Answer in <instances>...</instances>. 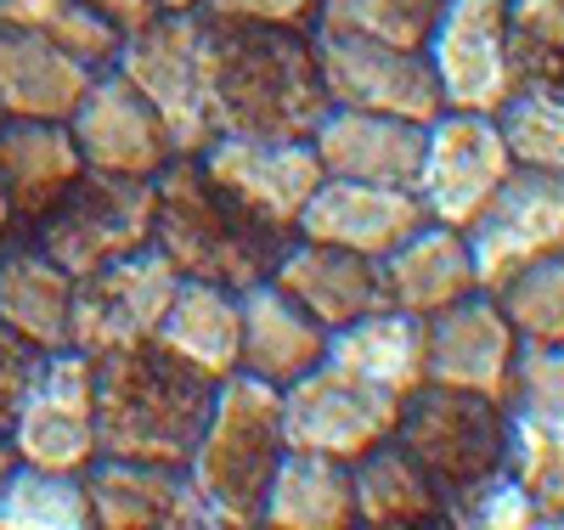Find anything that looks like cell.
I'll return each mask as SVG.
<instances>
[{"label": "cell", "instance_id": "cell-1", "mask_svg": "<svg viewBox=\"0 0 564 530\" xmlns=\"http://www.w3.org/2000/svg\"><path fill=\"white\" fill-rule=\"evenodd\" d=\"M327 90L316 68L311 29L215 23L209 18V113L215 136L311 141L327 119Z\"/></svg>", "mask_w": 564, "mask_h": 530}, {"label": "cell", "instance_id": "cell-2", "mask_svg": "<svg viewBox=\"0 0 564 530\" xmlns=\"http://www.w3.org/2000/svg\"><path fill=\"white\" fill-rule=\"evenodd\" d=\"M215 407V378L186 367L164 345L97 356V446L102 457L186 468Z\"/></svg>", "mask_w": 564, "mask_h": 530}, {"label": "cell", "instance_id": "cell-3", "mask_svg": "<svg viewBox=\"0 0 564 530\" xmlns=\"http://www.w3.org/2000/svg\"><path fill=\"white\" fill-rule=\"evenodd\" d=\"M159 209H153V249L193 282H220V288H254L271 277L282 249L294 237H276L238 215L220 192L204 181L198 159H170L159 175Z\"/></svg>", "mask_w": 564, "mask_h": 530}, {"label": "cell", "instance_id": "cell-4", "mask_svg": "<svg viewBox=\"0 0 564 530\" xmlns=\"http://www.w3.org/2000/svg\"><path fill=\"white\" fill-rule=\"evenodd\" d=\"M289 452V429H282V390L260 383L254 372H231L215 383L209 423L186 457V474L215 513L220 530H254L271 474Z\"/></svg>", "mask_w": 564, "mask_h": 530}, {"label": "cell", "instance_id": "cell-5", "mask_svg": "<svg viewBox=\"0 0 564 530\" xmlns=\"http://www.w3.org/2000/svg\"><path fill=\"white\" fill-rule=\"evenodd\" d=\"M113 68L159 108L181 159H198L215 141L209 113V18L204 12H159L119 40Z\"/></svg>", "mask_w": 564, "mask_h": 530}, {"label": "cell", "instance_id": "cell-6", "mask_svg": "<svg viewBox=\"0 0 564 530\" xmlns=\"http://www.w3.org/2000/svg\"><path fill=\"white\" fill-rule=\"evenodd\" d=\"M153 209H159L153 181L85 170L63 198L40 215V226L29 237L79 282V277L102 271V266H113L135 249H148L153 244Z\"/></svg>", "mask_w": 564, "mask_h": 530}, {"label": "cell", "instance_id": "cell-7", "mask_svg": "<svg viewBox=\"0 0 564 530\" xmlns=\"http://www.w3.org/2000/svg\"><path fill=\"white\" fill-rule=\"evenodd\" d=\"M395 441L423 463V474L441 486V502L468 491L475 479L508 468V412L486 396L417 383L401 401Z\"/></svg>", "mask_w": 564, "mask_h": 530}, {"label": "cell", "instance_id": "cell-8", "mask_svg": "<svg viewBox=\"0 0 564 530\" xmlns=\"http://www.w3.org/2000/svg\"><path fill=\"white\" fill-rule=\"evenodd\" d=\"M7 435H12L18 463L85 474L102 457V446H97V356H85L74 345L45 350Z\"/></svg>", "mask_w": 564, "mask_h": 530}, {"label": "cell", "instance_id": "cell-9", "mask_svg": "<svg viewBox=\"0 0 564 530\" xmlns=\"http://www.w3.org/2000/svg\"><path fill=\"white\" fill-rule=\"evenodd\" d=\"M513 175V153L508 136L497 125V113H463V108H441L423 125V164H417V204L441 226H468L491 198L497 186Z\"/></svg>", "mask_w": 564, "mask_h": 530}, {"label": "cell", "instance_id": "cell-10", "mask_svg": "<svg viewBox=\"0 0 564 530\" xmlns=\"http://www.w3.org/2000/svg\"><path fill=\"white\" fill-rule=\"evenodd\" d=\"M204 181L220 198L249 215L254 226L294 237L311 192L322 186V159L311 141H254V136H215L198 153Z\"/></svg>", "mask_w": 564, "mask_h": 530}, {"label": "cell", "instance_id": "cell-11", "mask_svg": "<svg viewBox=\"0 0 564 530\" xmlns=\"http://www.w3.org/2000/svg\"><path fill=\"white\" fill-rule=\"evenodd\" d=\"M395 423H401V396L345 372L339 361H322L282 390V429H289V446L300 452L356 463L372 446L395 441Z\"/></svg>", "mask_w": 564, "mask_h": 530}, {"label": "cell", "instance_id": "cell-12", "mask_svg": "<svg viewBox=\"0 0 564 530\" xmlns=\"http://www.w3.org/2000/svg\"><path fill=\"white\" fill-rule=\"evenodd\" d=\"M468 255H475V277L486 294L508 277H520L536 260L564 255V175L513 164V175L497 186V198L463 226Z\"/></svg>", "mask_w": 564, "mask_h": 530}, {"label": "cell", "instance_id": "cell-13", "mask_svg": "<svg viewBox=\"0 0 564 530\" xmlns=\"http://www.w3.org/2000/svg\"><path fill=\"white\" fill-rule=\"evenodd\" d=\"M311 45H316L322 90L334 108L390 113L412 125H430L441 113V85L423 52L384 45V40H356V34H327V29H311Z\"/></svg>", "mask_w": 564, "mask_h": 530}, {"label": "cell", "instance_id": "cell-14", "mask_svg": "<svg viewBox=\"0 0 564 530\" xmlns=\"http://www.w3.org/2000/svg\"><path fill=\"white\" fill-rule=\"evenodd\" d=\"M181 288V271L148 244L102 271L79 277L74 288V322H68V345L85 356H108V350H130L148 345L170 300Z\"/></svg>", "mask_w": 564, "mask_h": 530}, {"label": "cell", "instance_id": "cell-15", "mask_svg": "<svg viewBox=\"0 0 564 530\" xmlns=\"http://www.w3.org/2000/svg\"><path fill=\"white\" fill-rule=\"evenodd\" d=\"M423 57L435 68L441 108L502 113V102L520 90L508 63V0H441Z\"/></svg>", "mask_w": 564, "mask_h": 530}, {"label": "cell", "instance_id": "cell-16", "mask_svg": "<svg viewBox=\"0 0 564 530\" xmlns=\"http://www.w3.org/2000/svg\"><path fill=\"white\" fill-rule=\"evenodd\" d=\"M68 130L79 141L85 170L153 181L170 159H181L170 130H164V119H159V108L119 68H102L97 79H90V90H85V102L74 108Z\"/></svg>", "mask_w": 564, "mask_h": 530}, {"label": "cell", "instance_id": "cell-17", "mask_svg": "<svg viewBox=\"0 0 564 530\" xmlns=\"http://www.w3.org/2000/svg\"><path fill=\"white\" fill-rule=\"evenodd\" d=\"M513 361H520V333L502 316L497 294H468L430 316V361H423V383L441 390H468L486 401H508Z\"/></svg>", "mask_w": 564, "mask_h": 530}, {"label": "cell", "instance_id": "cell-18", "mask_svg": "<svg viewBox=\"0 0 564 530\" xmlns=\"http://www.w3.org/2000/svg\"><path fill=\"white\" fill-rule=\"evenodd\" d=\"M97 530H220L198 479L170 463L97 457L85 468Z\"/></svg>", "mask_w": 564, "mask_h": 530}, {"label": "cell", "instance_id": "cell-19", "mask_svg": "<svg viewBox=\"0 0 564 530\" xmlns=\"http://www.w3.org/2000/svg\"><path fill=\"white\" fill-rule=\"evenodd\" d=\"M423 220L430 215H423L412 186H372V181L322 175V186L311 192L294 237L334 244V249H350V255H367V260H384L395 244H406Z\"/></svg>", "mask_w": 564, "mask_h": 530}, {"label": "cell", "instance_id": "cell-20", "mask_svg": "<svg viewBox=\"0 0 564 530\" xmlns=\"http://www.w3.org/2000/svg\"><path fill=\"white\" fill-rule=\"evenodd\" d=\"M271 282L282 288L289 300H300L327 333L390 305V288H384V266L334 249V244H311V237H294L282 260L271 266Z\"/></svg>", "mask_w": 564, "mask_h": 530}, {"label": "cell", "instance_id": "cell-21", "mask_svg": "<svg viewBox=\"0 0 564 530\" xmlns=\"http://www.w3.org/2000/svg\"><path fill=\"white\" fill-rule=\"evenodd\" d=\"M311 148L322 159V175L372 181V186H417L423 125L361 113V108H327V119L311 130Z\"/></svg>", "mask_w": 564, "mask_h": 530}, {"label": "cell", "instance_id": "cell-22", "mask_svg": "<svg viewBox=\"0 0 564 530\" xmlns=\"http://www.w3.org/2000/svg\"><path fill=\"white\" fill-rule=\"evenodd\" d=\"M327 333L300 300H289L282 288L265 277L254 288H243V356L238 372H254L271 390H289L294 378H305L311 367L327 361Z\"/></svg>", "mask_w": 564, "mask_h": 530}, {"label": "cell", "instance_id": "cell-23", "mask_svg": "<svg viewBox=\"0 0 564 530\" xmlns=\"http://www.w3.org/2000/svg\"><path fill=\"white\" fill-rule=\"evenodd\" d=\"M79 175H85V159H79V141L68 125H57V119H7L0 125V192L12 198L23 237Z\"/></svg>", "mask_w": 564, "mask_h": 530}, {"label": "cell", "instance_id": "cell-24", "mask_svg": "<svg viewBox=\"0 0 564 530\" xmlns=\"http://www.w3.org/2000/svg\"><path fill=\"white\" fill-rule=\"evenodd\" d=\"M379 266H384L390 305H401V311H412L423 322L441 316L457 300H468V294H480L468 237L457 226H441V220H423L406 244H395Z\"/></svg>", "mask_w": 564, "mask_h": 530}, {"label": "cell", "instance_id": "cell-25", "mask_svg": "<svg viewBox=\"0 0 564 530\" xmlns=\"http://www.w3.org/2000/svg\"><path fill=\"white\" fill-rule=\"evenodd\" d=\"M97 74L102 68L79 63L74 52H63V45H52V40L0 29V108H7V119H57V125H68Z\"/></svg>", "mask_w": 564, "mask_h": 530}, {"label": "cell", "instance_id": "cell-26", "mask_svg": "<svg viewBox=\"0 0 564 530\" xmlns=\"http://www.w3.org/2000/svg\"><path fill=\"white\" fill-rule=\"evenodd\" d=\"M153 345H164L170 356H181L186 367H198L215 383L231 378L238 356H243V294L238 288H220V282L181 277Z\"/></svg>", "mask_w": 564, "mask_h": 530}, {"label": "cell", "instance_id": "cell-27", "mask_svg": "<svg viewBox=\"0 0 564 530\" xmlns=\"http://www.w3.org/2000/svg\"><path fill=\"white\" fill-rule=\"evenodd\" d=\"M327 361H339L345 372H356V378L379 383V390L406 401L423 383V361H430V322L401 311V305H379V311L334 327Z\"/></svg>", "mask_w": 564, "mask_h": 530}, {"label": "cell", "instance_id": "cell-28", "mask_svg": "<svg viewBox=\"0 0 564 530\" xmlns=\"http://www.w3.org/2000/svg\"><path fill=\"white\" fill-rule=\"evenodd\" d=\"M74 277L45 255L34 237H18L12 249H0V322L34 350H63L68 322H74Z\"/></svg>", "mask_w": 564, "mask_h": 530}, {"label": "cell", "instance_id": "cell-29", "mask_svg": "<svg viewBox=\"0 0 564 530\" xmlns=\"http://www.w3.org/2000/svg\"><path fill=\"white\" fill-rule=\"evenodd\" d=\"M260 524H271V530H350L356 524L350 463L289 446L265 486Z\"/></svg>", "mask_w": 564, "mask_h": 530}, {"label": "cell", "instance_id": "cell-30", "mask_svg": "<svg viewBox=\"0 0 564 530\" xmlns=\"http://www.w3.org/2000/svg\"><path fill=\"white\" fill-rule=\"evenodd\" d=\"M350 486H356V524H372V530H417V524H441V486L423 463L401 446V441H384L372 446L367 457L350 463Z\"/></svg>", "mask_w": 564, "mask_h": 530}, {"label": "cell", "instance_id": "cell-31", "mask_svg": "<svg viewBox=\"0 0 564 530\" xmlns=\"http://www.w3.org/2000/svg\"><path fill=\"white\" fill-rule=\"evenodd\" d=\"M0 530H97L85 474L12 463L0 479Z\"/></svg>", "mask_w": 564, "mask_h": 530}, {"label": "cell", "instance_id": "cell-32", "mask_svg": "<svg viewBox=\"0 0 564 530\" xmlns=\"http://www.w3.org/2000/svg\"><path fill=\"white\" fill-rule=\"evenodd\" d=\"M0 29L40 34L90 68H113L119 40H124V29L108 23L97 7H85V0H0Z\"/></svg>", "mask_w": 564, "mask_h": 530}, {"label": "cell", "instance_id": "cell-33", "mask_svg": "<svg viewBox=\"0 0 564 530\" xmlns=\"http://www.w3.org/2000/svg\"><path fill=\"white\" fill-rule=\"evenodd\" d=\"M508 468L531 491L542 524L564 530V418L508 412Z\"/></svg>", "mask_w": 564, "mask_h": 530}, {"label": "cell", "instance_id": "cell-34", "mask_svg": "<svg viewBox=\"0 0 564 530\" xmlns=\"http://www.w3.org/2000/svg\"><path fill=\"white\" fill-rule=\"evenodd\" d=\"M508 63L520 90H564V0H508Z\"/></svg>", "mask_w": 564, "mask_h": 530}, {"label": "cell", "instance_id": "cell-35", "mask_svg": "<svg viewBox=\"0 0 564 530\" xmlns=\"http://www.w3.org/2000/svg\"><path fill=\"white\" fill-rule=\"evenodd\" d=\"M435 12H441V0H316V29L423 52Z\"/></svg>", "mask_w": 564, "mask_h": 530}, {"label": "cell", "instance_id": "cell-36", "mask_svg": "<svg viewBox=\"0 0 564 530\" xmlns=\"http://www.w3.org/2000/svg\"><path fill=\"white\" fill-rule=\"evenodd\" d=\"M497 305L513 322L520 345H553L564 350V255L525 266L497 288Z\"/></svg>", "mask_w": 564, "mask_h": 530}, {"label": "cell", "instance_id": "cell-37", "mask_svg": "<svg viewBox=\"0 0 564 530\" xmlns=\"http://www.w3.org/2000/svg\"><path fill=\"white\" fill-rule=\"evenodd\" d=\"M513 164L564 175V90H513L497 113Z\"/></svg>", "mask_w": 564, "mask_h": 530}, {"label": "cell", "instance_id": "cell-38", "mask_svg": "<svg viewBox=\"0 0 564 530\" xmlns=\"http://www.w3.org/2000/svg\"><path fill=\"white\" fill-rule=\"evenodd\" d=\"M441 519L457 524V530H542V513H536L531 491L520 486L513 468H497V474L475 479L468 491L446 497Z\"/></svg>", "mask_w": 564, "mask_h": 530}, {"label": "cell", "instance_id": "cell-39", "mask_svg": "<svg viewBox=\"0 0 564 530\" xmlns=\"http://www.w3.org/2000/svg\"><path fill=\"white\" fill-rule=\"evenodd\" d=\"M502 412L564 418V350H553V345H520V361H513V383H508Z\"/></svg>", "mask_w": 564, "mask_h": 530}, {"label": "cell", "instance_id": "cell-40", "mask_svg": "<svg viewBox=\"0 0 564 530\" xmlns=\"http://www.w3.org/2000/svg\"><path fill=\"white\" fill-rule=\"evenodd\" d=\"M40 356L45 350H34L23 333H12L7 322H0V435L12 429V418H18V407L29 396V383L40 372Z\"/></svg>", "mask_w": 564, "mask_h": 530}, {"label": "cell", "instance_id": "cell-41", "mask_svg": "<svg viewBox=\"0 0 564 530\" xmlns=\"http://www.w3.org/2000/svg\"><path fill=\"white\" fill-rule=\"evenodd\" d=\"M215 23H265V29H316V0H204Z\"/></svg>", "mask_w": 564, "mask_h": 530}, {"label": "cell", "instance_id": "cell-42", "mask_svg": "<svg viewBox=\"0 0 564 530\" xmlns=\"http://www.w3.org/2000/svg\"><path fill=\"white\" fill-rule=\"evenodd\" d=\"M85 7H97L108 23H119L124 34L130 29H141V23H148V18H159L164 7H159V0H85Z\"/></svg>", "mask_w": 564, "mask_h": 530}, {"label": "cell", "instance_id": "cell-43", "mask_svg": "<svg viewBox=\"0 0 564 530\" xmlns=\"http://www.w3.org/2000/svg\"><path fill=\"white\" fill-rule=\"evenodd\" d=\"M18 237H23V226H18V215H12V198L0 192V249H12Z\"/></svg>", "mask_w": 564, "mask_h": 530}, {"label": "cell", "instance_id": "cell-44", "mask_svg": "<svg viewBox=\"0 0 564 530\" xmlns=\"http://www.w3.org/2000/svg\"><path fill=\"white\" fill-rule=\"evenodd\" d=\"M12 463H18V452H12V435H0V479L12 474Z\"/></svg>", "mask_w": 564, "mask_h": 530}, {"label": "cell", "instance_id": "cell-45", "mask_svg": "<svg viewBox=\"0 0 564 530\" xmlns=\"http://www.w3.org/2000/svg\"><path fill=\"white\" fill-rule=\"evenodd\" d=\"M159 7H164V12H198L204 0H159Z\"/></svg>", "mask_w": 564, "mask_h": 530}, {"label": "cell", "instance_id": "cell-46", "mask_svg": "<svg viewBox=\"0 0 564 530\" xmlns=\"http://www.w3.org/2000/svg\"><path fill=\"white\" fill-rule=\"evenodd\" d=\"M0 125H7V108H0Z\"/></svg>", "mask_w": 564, "mask_h": 530}]
</instances>
